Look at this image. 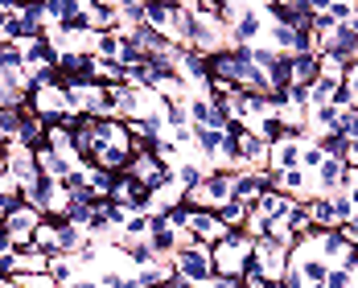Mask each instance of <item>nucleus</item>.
Masks as SVG:
<instances>
[{
    "label": "nucleus",
    "instance_id": "f257e3e1",
    "mask_svg": "<svg viewBox=\"0 0 358 288\" xmlns=\"http://www.w3.org/2000/svg\"><path fill=\"white\" fill-rule=\"evenodd\" d=\"M210 264H215V276H243V268L251 264V239L243 231H231L210 247Z\"/></svg>",
    "mask_w": 358,
    "mask_h": 288
},
{
    "label": "nucleus",
    "instance_id": "f03ea898",
    "mask_svg": "<svg viewBox=\"0 0 358 288\" xmlns=\"http://www.w3.org/2000/svg\"><path fill=\"white\" fill-rule=\"evenodd\" d=\"M173 268H178L181 280H189V285L206 288L210 285V276H215V264H210V247H198V243H189L185 235H181V247L173 255Z\"/></svg>",
    "mask_w": 358,
    "mask_h": 288
},
{
    "label": "nucleus",
    "instance_id": "7ed1b4c3",
    "mask_svg": "<svg viewBox=\"0 0 358 288\" xmlns=\"http://www.w3.org/2000/svg\"><path fill=\"white\" fill-rule=\"evenodd\" d=\"M227 198H231V173L215 169V173H206V181H202L198 189L185 194V206H189V210H218Z\"/></svg>",
    "mask_w": 358,
    "mask_h": 288
},
{
    "label": "nucleus",
    "instance_id": "20e7f679",
    "mask_svg": "<svg viewBox=\"0 0 358 288\" xmlns=\"http://www.w3.org/2000/svg\"><path fill=\"white\" fill-rule=\"evenodd\" d=\"M41 210H34L29 202H17L8 215H4V235L13 239V252H25L29 247V235H34V226L41 222Z\"/></svg>",
    "mask_w": 358,
    "mask_h": 288
},
{
    "label": "nucleus",
    "instance_id": "39448f33",
    "mask_svg": "<svg viewBox=\"0 0 358 288\" xmlns=\"http://www.w3.org/2000/svg\"><path fill=\"white\" fill-rule=\"evenodd\" d=\"M264 29H268V21H264L259 4H243V13L227 25V41H231V45H259Z\"/></svg>",
    "mask_w": 358,
    "mask_h": 288
},
{
    "label": "nucleus",
    "instance_id": "423d86ee",
    "mask_svg": "<svg viewBox=\"0 0 358 288\" xmlns=\"http://www.w3.org/2000/svg\"><path fill=\"white\" fill-rule=\"evenodd\" d=\"M251 264H255L268 280H285V272H288V247L272 243V239H251Z\"/></svg>",
    "mask_w": 358,
    "mask_h": 288
},
{
    "label": "nucleus",
    "instance_id": "0eeeda50",
    "mask_svg": "<svg viewBox=\"0 0 358 288\" xmlns=\"http://www.w3.org/2000/svg\"><path fill=\"white\" fill-rule=\"evenodd\" d=\"M227 235H231V231L215 218V210H194L189 231H185V239H189V243H198V247H215L218 239H227Z\"/></svg>",
    "mask_w": 358,
    "mask_h": 288
},
{
    "label": "nucleus",
    "instance_id": "6e6552de",
    "mask_svg": "<svg viewBox=\"0 0 358 288\" xmlns=\"http://www.w3.org/2000/svg\"><path fill=\"white\" fill-rule=\"evenodd\" d=\"M272 189V178L268 173H231V198L243 202V206H255L259 194Z\"/></svg>",
    "mask_w": 358,
    "mask_h": 288
},
{
    "label": "nucleus",
    "instance_id": "1a4fd4ad",
    "mask_svg": "<svg viewBox=\"0 0 358 288\" xmlns=\"http://www.w3.org/2000/svg\"><path fill=\"white\" fill-rule=\"evenodd\" d=\"M4 173L17 181L21 189L29 185V181L37 178V161H34V152H25V148H17V144H8L4 148Z\"/></svg>",
    "mask_w": 358,
    "mask_h": 288
},
{
    "label": "nucleus",
    "instance_id": "9d476101",
    "mask_svg": "<svg viewBox=\"0 0 358 288\" xmlns=\"http://www.w3.org/2000/svg\"><path fill=\"white\" fill-rule=\"evenodd\" d=\"M301 165V136H280L276 144H268V169H296Z\"/></svg>",
    "mask_w": 358,
    "mask_h": 288
},
{
    "label": "nucleus",
    "instance_id": "9b49d317",
    "mask_svg": "<svg viewBox=\"0 0 358 288\" xmlns=\"http://www.w3.org/2000/svg\"><path fill=\"white\" fill-rule=\"evenodd\" d=\"M346 252H350V243L342 239V231H338V226H334V231H317V235H313V255H317V259H325L329 268H338Z\"/></svg>",
    "mask_w": 358,
    "mask_h": 288
},
{
    "label": "nucleus",
    "instance_id": "f8f14e48",
    "mask_svg": "<svg viewBox=\"0 0 358 288\" xmlns=\"http://www.w3.org/2000/svg\"><path fill=\"white\" fill-rule=\"evenodd\" d=\"M58 45L45 37V29H41V37H34V41H25L21 45V58H25V71H34V66H54L58 62Z\"/></svg>",
    "mask_w": 358,
    "mask_h": 288
},
{
    "label": "nucleus",
    "instance_id": "ddd939ff",
    "mask_svg": "<svg viewBox=\"0 0 358 288\" xmlns=\"http://www.w3.org/2000/svg\"><path fill=\"white\" fill-rule=\"evenodd\" d=\"M292 198H285V194H276V189H268V194H259L255 198V206H251V215H259L264 222H280V218L292 215Z\"/></svg>",
    "mask_w": 358,
    "mask_h": 288
},
{
    "label": "nucleus",
    "instance_id": "4468645a",
    "mask_svg": "<svg viewBox=\"0 0 358 288\" xmlns=\"http://www.w3.org/2000/svg\"><path fill=\"white\" fill-rule=\"evenodd\" d=\"M34 161H37V173H45V178H54L58 185H62V181L71 178V169L78 165L74 157H58V152H50L45 144H41V148L34 152Z\"/></svg>",
    "mask_w": 358,
    "mask_h": 288
},
{
    "label": "nucleus",
    "instance_id": "2eb2a0df",
    "mask_svg": "<svg viewBox=\"0 0 358 288\" xmlns=\"http://www.w3.org/2000/svg\"><path fill=\"white\" fill-rule=\"evenodd\" d=\"M13 144H17V148H25V152H37V148L45 144V124H41L29 108L21 111V128H17V141H13Z\"/></svg>",
    "mask_w": 358,
    "mask_h": 288
},
{
    "label": "nucleus",
    "instance_id": "dca6fc26",
    "mask_svg": "<svg viewBox=\"0 0 358 288\" xmlns=\"http://www.w3.org/2000/svg\"><path fill=\"white\" fill-rule=\"evenodd\" d=\"M87 17H91V34L120 29V4H111V0H91L87 4Z\"/></svg>",
    "mask_w": 358,
    "mask_h": 288
},
{
    "label": "nucleus",
    "instance_id": "f3484780",
    "mask_svg": "<svg viewBox=\"0 0 358 288\" xmlns=\"http://www.w3.org/2000/svg\"><path fill=\"white\" fill-rule=\"evenodd\" d=\"M178 13H181V4H178V0H169V4H165V0H152V4H148V17H144V21H148L152 29L169 34V29L178 25ZM169 41H173V37H169Z\"/></svg>",
    "mask_w": 358,
    "mask_h": 288
},
{
    "label": "nucleus",
    "instance_id": "a211bd4d",
    "mask_svg": "<svg viewBox=\"0 0 358 288\" xmlns=\"http://www.w3.org/2000/svg\"><path fill=\"white\" fill-rule=\"evenodd\" d=\"M206 173H210V169H206L202 161H178V165H173V185H178L181 194H189V189H198V185L206 181Z\"/></svg>",
    "mask_w": 358,
    "mask_h": 288
},
{
    "label": "nucleus",
    "instance_id": "6ab92c4d",
    "mask_svg": "<svg viewBox=\"0 0 358 288\" xmlns=\"http://www.w3.org/2000/svg\"><path fill=\"white\" fill-rule=\"evenodd\" d=\"M29 247L41 255H58V218H41L29 235Z\"/></svg>",
    "mask_w": 358,
    "mask_h": 288
},
{
    "label": "nucleus",
    "instance_id": "aec40b11",
    "mask_svg": "<svg viewBox=\"0 0 358 288\" xmlns=\"http://www.w3.org/2000/svg\"><path fill=\"white\" fill-rule=\"evenodd\" d=\"M288 74H292V87H313L317 82V54L288 58Z\"/></svg>",
    "mask_w": 358,
    "mask_h": 288
},
{
    "label": "nucleus",
    "instance_id": "412c9836",
    "mask_svg": "<svg viewBox=\"0 0 358 288\" xmlns=\"http://www.w3.org/2000/svg\"><path fill=\"white\" fill-rule=\"evenodd\" d=\"M120 255L132 264V268H152L157 264V255H152V247H148V239H120Z\"/></svg>",
    "mask_w": 358,
    "mask_h": 288
},
{
    "label": "nucleus",
    "instance_id": "4be33fe9",
    "mask_svg": "<svg viewBox=\"0 0 358 288\" xmlns=\"http://www.w3.org/2000/svg\"><path fill=\"white\" fill-rule=\"evenodd\" d=\"M45 272H50V280H54L58 288L78 285V264H74L71 255H50V268H45Z\"/></svg>",
    "mask_w": 358,
    "mask_h": 288
},
{
    "label": "nucleus",
    "instance_id": "5701e85b",
    "mask_svg": "<svg viewBox=\"0 0 358 288\" xmlns=\"http://www.w3.org/2000/svg\"><path fill=\"white\" fill-rule=\"evenodd\" d=\"M301 206H305V215H309V222H313V231H334V226H338L329 198H309V202H301Z\"/></svg>",
    "mask_w": 358,
    "mask_h": 288
},
{
    "label": "nucleus",
    "instance_id": "b1692460",
    "mask_svg": "<svg viewBox=\"0 0 358 288\" xmlns=\"http://www.w3.org/2000/svg\"><path fill=\"white\" fill-rule=\"evenodd\" d=\"M248 215H251V206L235 202V198H227V202L215 210V218L227 226V231H243V226H248Z\"/></svg>",
    "mask_w": 358,
    "mask_h": 288
},
{
    "label": "nucleus",
    "instance_id": "393cba45",
    "mask_svg": "<svg viewBox=\"0 0 358 288\" xmlns=\"http://www.w3.org/2000/svg\"><path fill=\"white\" fill-rule=\"evenodd\" d=\"M83 243H87V231L83 226H71L66 218L58 215V255H74Z\"/></svg>",
    "mask_w": 358,
    "mask_h": 288
},
{
    "label": "nucleus",
    "instance_id": "a878e982",
    "mask_svg": "<svg viewBox=\"0 0 358 288\" xmlns=\"http://www.w3.org/2000/svg\"><path fill=\"white\" fill-rule=\"evenodd\" d=\"M45 148H50V152H58V157H74L71 128H62V124H45Z\"/></svg>",
    "mask_w": 358,
    "mask_h": 288
},
{
    "label": "nucleus",
    "instance_id": "bb28decb",
    "mask_svg": "<svg viewBox=\"0 0 358 288\" xmlns=\"http://www.w3.org/2000/svg\"><path fill=\"white\" fill-rule=\"evenodd\" d=\"M50 268V255L34 252V247H25V252H17V276H41Z\"/></svg>",
    "mask_w": 358,
    "mask_h": 288
},
{
    "label": "nucleus",
    "instance_id": "cd10ccee",
    "mask_svg": "<svg viewBox=\"0 0 358 288\" xmlns=\"http://www.w3.org/2000/svg\"><path fill=\"white\" fill-rule=\"evenodd\" d=\"M144 17H148V4H144V0H124V4H120V34L144 25Z\"/></svg>",
    "mask_w": 358,
    "mask_h": 288
},
{
    "label": "nucleus",
    "instance_id": "c85d7f7f",
    "mask_svg": "<svg viewBox=\"0 0 358 288\" xmlns=\"http://www.w3.org/2000/svg\"><path fill=\"white\" fill-rule=\"evenodd\" d=\"M313 144L322 148V152L329 157V161H342V165H346V152H350V141H346L342 132H325V136H317Z\"/></svg>",
    "mask_w": 358,
    "mask_h": 288
},
{
    "label": "nucleus",
    "instance_id": "c756f323",
    "mask_svg": "<svg viewBox=\"0 0 358 288\" xmlns=\"http://www.w3.org/2000/svg\"><path fill=\"white\" fill-rule=\"evenodd\" d=\"M120 41H124L120 29H111V34H95V58L115 62V58H120Z\"/></svg>",
    "mask_w": 358,
    "mask_h": 288
},
{
    "label": "nucleus",
    "instance_id": "7c9ffc66",
    "mask_svg": "<svg viewBox=\"0 0 358 288\" xmlns=\"http://www.w3.org/2000/svg\"><path fill=\"white\" fill-rule=\"evenodd\" d=\"M87 185H91V194H95V202H99V198H111L115 173H108V169H87Z\"/></svg>",
    "mask_w": 358,
    "mask_h": 288
},
{
    "label": "nucleus",
    "instance_id": "2f4dec72",
    "mask_svg": "<svg viewBox=\"0 0 358 288\" xmlns=\"http://www.w3.org/2000/svg\"><path fill=\"white\" fill-rule=\"evenodd\" d=\"M120 239H148V210H128V222H124Z\"/></svg>",
    "mask_w": 358,
    "mask_h": 288
},
{
    "label": "nucleus",
    "instance_id": "473e14b6",
    "mask_svg": "<svg viewBox=\"0 0 358 288\" xmlns=\"http://www.w3.org/2000/svg\"><path fill=\"white\" fill-rule=\"evenodd\" d=\"M322 161H325V152L317 148V144H313V141H301V169H305L309 178L322 169Z\"/></svg>",
    "mask_w": 358,
    "mask_h": 288
},
{
    "label": "nucleus",
    "instance_id": "72a5a7b5",
    "mask_svg": "<svg viewBox=\"0 0 358 288\" xmlns=\"http://www.w3.org/2000/svg\"><path fill=\"white\" fill-rule=\"evenodd\" d=\"M50 87H58V71L54 66H34L29 71V91H50Z\"/></svg>",
    "mask_w": 358,
    "mask_h": 288
},
{
    "label": "nucleus",
    "instance_id": "f704fd0d",
    "mask_svg": "<svg viewBox=\"0 0 358 288\" xmlns=\"http://www.w3.org/2000/svg\"><path fill=\"white\" fill-rule=\"evenodd\" d=\"M329 206H334V218H338V226L342 222H350L355 215V206H350V198H346V189H338V194H329Z\"/></svg>",
    "mask_w": 358,
    "mask_h": 288
},
{
    "label": "nucleus",
    "instance_id": "c9c22d12",
    "mask_svg": "<svg viewBox=\"0 0 358 288\" xmlns=\"http://www.w3.org/2000/svg\"><path fill=\"white\" fill-rule=\"evenodd\" d=\"M17 202H21V185L8 178V173H0V206H4V210H13Z\"/></svg>",
    "mask_w": 358,
    "mask_h": 288
},
{
    "label": "nucleus",
    "instance_id": "e433bc0d",
    "mask_svg": "<svg viewBox=\"0 0 358 288\" xmlns=\"http://www.w3.org/2000/svg\"><path fill=\"white\" fill-rule=\"evenodd\" d=\"M350 0H325V17L334 21V25H350Z\"/></svg>",
    "mask_w": 358,
    "mask_h": 288
},
{
    "label": "nucleus",
    "instance_id": "4c0bfd02",
    "mask_svg": "<svg viewBox=\"0 0 358 288\" xmlns=\"http://www.w3.org/2000/svg\"><path fill=\"white\" fill-rule=\"evenodd\" d=\"M338 132H342L346 141H358V108L338 111Z\"/></svg>",
    "mask_w": 358,
    "mask_h": 288
},
{
    "label": "nucleus",
    "instance_id": "58836bf2",
    "mask_svg": "<svg viewBox=\"0 0 358 288\" xmlns=\"http://www.w3.org/2000/svg\"><path fill=\"white\" fill-rule=\"evenodd\" d=\"M95 288H124L128 285V276L124 272H115V268H103V272H95V280H91Z\"/></svg>",
    "mask_w": 358,
    "mask_h": 288
},
{
    "label": "nucleus",
    "instance_id": "ea45409f",
    "mask_svg": "<svg viewBox=\"0 0 358 288\" xmlns=\"http://www.w3.org/2000/svg\"><path fill=\"white\" fill-rule=\"evenodd\" d=\"M334 87H338V82H325V78H317V82L309 87V99H313V108H325V103H329Z\"/></svg>",
    "mask_w": 358,
    "mask_h": 288
},
{
    "label": "nucleus",
    "instance_id": "a19ab883",
    "mask_svg": "<svg viewBox=\"0 0 358 288\" xmlns=\"http://www.w3.org/2000/svg\"><path fill=\"white\" fill-rule=\"evenodd\" d=\"M13 285L17 288H58L50 280V272H41V276H13Z\"/></svg>",
    "mask_w": 358,
    "mask_h": 288
},
{
    "label": "nucleus",
    "instance_id": "79ce46f5",
    "mask_svg": "<svg viewBox=\"0 0 358 288\" xmlns=\"http://www.w3.org/2000/svg\"><path fill=\"white\" fill-rule=\"evenodd\" d=\"M325 288H355V276H350L346 268H329V276H325Z\"/></svg>",
    "mask_w": 358,
    "mask_h": 288
},
{
    "label": "nucleus",
    "instance_id": "37998d69",
    "mask_svg": "<svg viewBox=\"0 0 358 288\" xmlns=\"http://www.w3.org/2000/svg\"><path fill=\"white\" fill-rule=\"evenodd\" d=\"M329 103H334L338 111L355 108V95H350V87H346V82H338V87H334V95H329Z\"/></svg>",
    "mask_w": 358,
    "mask_h": 288
},
{
    "label": "nucleus",
    "instance_id": "c03bdc74",
    "mask_svg": "<svg viewBox=\"0 0 358 288\" xmlns=\"http://www.w3.org/2000/svg\"><path fill=\"white\" fill-rule=\"evenodd\" d=\"M206 288H243V276H210Z\"/></svg>",
    "mask_w": 358,
    "mask_h": 288
},
{
    "label": "nucleus",
    "instance_id": "a18cd8bd",
    "mask_svg": "<svg viewBox=\"0 0 358 288\" xmlns=\"http://www.w3.org/2000/svg\"><path fill=\"white\" fill-rule=\"evenodd\" d=\"M338 231H342V239H346L350 247H358V218H350V222H342Z\"/></svg>",
    "mask_w": 358,
    "mask_h": 288
},
{
    "label": "nucleus",
    "instance_id": "49530a36",
    "mask_svg": "<svg viewBox=\"0 0 358 288\" xmlns=\"http://www.w3.org/2000/svg\"><path fill=\"white\" fill-rule=\"evenodd\" d=\"M342 82L350 87V95H355V108H358V66H350V71H346V78H342Z\"/></svg>",
    "mask_w": 358,
    "mask_h": 288
},
{
    "label": "nucleus",
    "instance_id": "de8ad7c7",
    "mask_svg": "<svg viewBox=\"0 0 358 288\" xmlns=\"http://www.w3.org/2000/svg\"><path fill=\"white\" fill-rule=\"evenodd\" d=\"M346 169L358 173V141H350V152H346Z\"/></svg>",
    "mask_w": 358,
    "mask_h": 288
},
{
    "label": "nucleus",
    "instance_id": "09e8293b",
    "mask_svg": "<svg viewBox=\"0 0 358 288\" xmlns=\"http://www.w3.org/2000/svg\"><path fill=\"white\" fill-rule=\"evenodd\" d=\"M13 13H17V4H0V29H4V21H8Z\"/></svg>",
    "mask_w": 358,
    "mask_h": 288
},
{
    "label": "nucleus",
    "instance_id": "8fccbe9b",
    "mask_svg": "<svg viewBox=\"0 0 358 288\" xmlns=\"http://www.w3.org/2000/svg\"><path fill=\"white\" fill-rule=\"evenodd\" d=\"M346 198H350V206H355V215H358V185H350V189H346Z\"/></svg>",
    "mask_w": 358,
    "mask_h": 288
},
{
    "label": "nucleus",
    "instance_id": "3c124183",
    "mask_svg": "<svg viewBox=\"0 0 358 288\" xmlns=\"http://www.w3.org/2000/svg\"><path fill=\"white\" fill-rule=\"evenodd\" d=\"M350 29H355V34H358V4H355V8H350Z\"/></svg>",
    "mask_w": 358,
    "mask_h": 288
},
{
    "label": "nucleus",
    "instance_id": "603ef678",
    "mask_svg": "<svg viewBox=\"0 0 358 288\" xmlns=\"http://www.w3.org/2000/svg\"><path fill=\"white\" fill-rule=\"evenodd\" d=\"M0 288H17V285H13V280H0Z\"/></svg>",
    "mask_w": 358,
    "mask_h": 288
},
{
    "label": "nucleus",
    "instance_id": "864d4df0",
    "mask_svg": "<svg viewBox=\"0 0 358 288\" xmlns=\"http://www.w3.org/2000/svg\"><path fill=\"white\" fill-rule=\"evenodd\" d=\"M0 173H4V152H0Z\"/></svg>",
    "mask_w": 358,
    "mask_h": 288
},
{
    "label": "nucleus",
    "instance_id": "5fc2aeb1",
    "mask_svg": "<svg viewBox=\"0 0 358 288\" xmlns=\"http://www.w3.org/2000/svg\"><path fill=\"white\" fill-rule=\"evenodd\" d=\"M305 288H325V285H305Z\"/></svg>",
    "mask_w": 358,
    "mask_h": 288
},
{
    "label": "nucleus",
    "instance_id": "6e6d98bb",
    "mask_svg": "<svg viewBox=\"0 0 358 288\" xmlns=\"http://www.w3.org/2000/svg\"><path fill=\"white\" fill-rule=\"evenodd\" d=\"M0 152H4V136H0Z\"/></svg>",
    "mask_w": 358,
    "mask_h": 288
}]
</instances>
